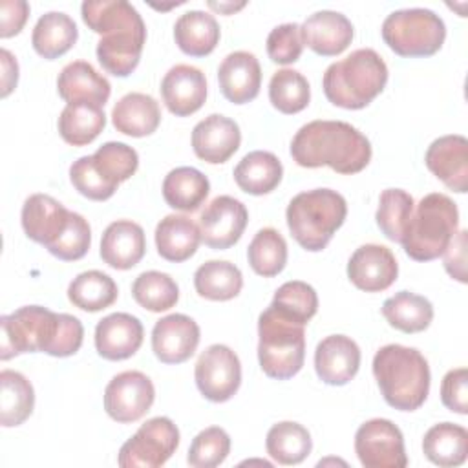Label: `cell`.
<instances>
[{"mask_svg":"<svg viewBox=\"0 0 468 468\" xmlns=\"http://www.w3.org/2000/svg\"><path fill=\"white\" fill-rule=\"evenodd\" d=\"M347 203L342 194L331 188H314L296 194L285 210L287 227L296 243L318 252L327 247L333 234L344 225Z\"/></svg>","mask_w":468,"mask_h":468,"instance_id":"6","label":"cell"},{"mask_svg":"<svg viewBox=\"0 0 468 468\" xmlns=\"http://www.w3.org/2000/svg\"><path fill=\"white\" fill-rule=\"evenodd\" d=\"M258 360L261 371L276 380L294 377L305 358V325L271 305L258 318Z\"/></svg>","mask_w":468,"mask_h":468,"instance_id":"8","label":"cell"},{"mask_svg":"<svg viewBox=\"0 0 468 468\" xmlns=\"http://www.w3.org/2000/svg\"><path fill=\"white\" fill-rule=\"evenodd\" d=\"M415 203L413 197L402 190V188H386L382 190L378 197V208L375 214L377 225L382 230V234L395 241L400 243L404 229L413 214Z\"/></svg>","mask_w":468,"mask_h":468,"instance_id":"43","label":"cell"},{"mask_svg":"<svg viewBox=\"0 0 468 468\" xmlns=\"http://www.w3.org/2000/svg\"><path fill=\"white\" fill-rule=\"evenodd\" d=\"M113 128L130 137H146L161 122V110L152 95L132 91L121 97L112 110Z\"/></svg>","mask_w":468,"mask_h":468,"instance_id":"27","label":"cell"},{"mask_svg":"<svg viewBox=\"0 0 468 468\" xmlns=\"http://www.w3.org/2000/svg\"><path fill=\"white\" fill-rule=\"evenodd\" d=\"M457 229V205L446 194L431 192L413 208L400 243L411 260L431 261L444 254Z\"/></svg>","mask_w":468,"mask_h":468,"instance_id":"7","label":"cell"},{"mask_svg":"<svg viewBox=\"0 0 468 468\" xmlns=\"http://www.w3.org/2000/svg\"><path fill=\"white\" fill-rule=\"evenodd\" d=\"M194 287L201 298L227 302L239 294L243 276L241 271L227 260H208L196 269Z\"/></svg>","mask_w":468,"mask_h":468,"instance_id":"35","label":"cell"},{"mask_svg":"<svg viewBox=\"0 0 468 468\" xmlns=\"http://www.w3.org/2000/svg\"><path fill=\"white\" fill-rule=\"evenodd\" d=\"M399 274V263L393 252L377 243L360 245L347 261V276L351 283L366 292L386 291Z\"/></svg>","mask_w":468,"mask_h":468,"instance_id":"16","label":"cell"},{"mask_svg":"<svg viewBox=\"0 0 468 468\" xmlns=\"http://www.w3.org/2000/svg\"><path fill=\"white\" fill-rule=\"evenodd\" d=\"M91 245V229L90 223L77 212H69L68 225L64 232L48 247V250L62 260V261H75L86 256Z\"/></svg>","mask_w":468,"mask_h":468,"instance_id":"47","label":"cell"},{"mask_svg":"<svg viewBox=\"0 0 468 468\" xmlns=\"http://www.w3.org/2000/svg\"><path fill=\"white\" fill-rule=\"evenodd\" d=\"M146 252L144 230L132 219L112 221L101 238V258L117 271L135 267Z\"/></svg>","mask_w":468,"mask_h":468,"instance_id":"25","label":"cell"},{"mask_svg":"<svg viewBox=\"0 0 468 468\" xmlns=\"http://www.w3.org/2000/svg\"><path fill=\"white\" fill-rule=\"evenodd\" d=\"M265 448L276 463L291 466L307 459L313 448V441L307 428L292 420H283L271 426L267 431Z\"/></svg>","mask_w":468,"mask_h":468,"instance_id":"39","label":"cell"},{"mask_svg":"<svg viewBox=\"0 0 468 468\" xmlns=\"http://www.w3.org/2000/svg\"><path fill=\"white\" fill-rule=\"evenodd\" d=\"M106 126L102 106L91 102H69L58 117V133L71 146L90 144Z\"/></svg>","mask_w":468,"mask_h":468,"instance_id":"34","label":"cell"},{"mask_svg":"<svg viewBox=\"0 0 468 468\" xmlns=\"http://www.w3.org/2000/svg\"><path fill=\"white\" fill-rule=\"evenodd\" d=\"M247 260L252 271L263 278L280 274L287 263V243L283 236L272 229H260L247 249Z\"/></svg>","mask_w":468,"mask_h":468,"instance_id":"40","label":"cell"},{"mask_svg":"<svg viewBox=\"0 0 468 468\" xmlns=\"http://www.w3.org/2000/svg\"><path fill=\"white\" fill-rule=\"evenodd\" d=\"M35 408V389L18 371H0V422L4 428L20 426Z\"/></svg>","mask_w":468,"mask_h":468,"instance_id":"36","label":"cell"},{"mask_svg":"<svg viewBox=\"0 0 468 468\" xmlns=\"http://www.w3.org/2000/svg\"><path fill=\"white\" fill-rule=\"evenodd\" d=\"M355 452L366 468H404L408 464L404 437L388 419H371L355 433Z\"/></svg>","mask_w":468,"mask_h":468,"instance_id":"12","label":"cell"},{"mask_svg":"<svg viewBox=\"0 0 468 468\" xmlns=\"http://www.w3.org/2000/svg\"><path fill=\"white\" fill-rule=\"evenodd\" d=\"M302 42L316 55L336 57L347 49L353 40V24L351 20L338 13L322 9L309 15L300 26Z\"/></svg>","mask_w":468,"mask_h":468,"instance_id":"20","label":"cell"},{"mask_svg":"<svg viewBox=\"0 0 468 468\" xmlns=\"http://www.w3.org/2000/svg\"><path fill=\"white\" fill-rule=\"evenodd\" d=\"M210 192V183L194 166H177L163 181V197L168 207L183 212L197 210Z\"/></svg>","mask_w":468,"mask_h":468,"instance_id":"32","label":"cell"},{"mask_svg":"<svg viewBox=\"0 0 468 468\" xmlns=\"http://www.w3.org/2000/svg\"><path fill=\"white\" fill-rule=\"evenodd\" d=\"M247 221L249 212L239 199L218 196L199 216L201 241L214 250H225L239 241Z\"/></svg>","mask_w":468,"mask_h":468,"instance_id":"14","label":"cell"},{"mask_svg":"<svg viewBox=\"0 0 468 468\" xmlns=\"http://www.w3.org/2000/svg\"><path fill=\"white\" fill-rule=\"evenodd\" d=\"M466 230L457 232L442 254L446 272L461 283L466 282Z\"/></svg>","mask_w":468,"mask_h":468,"instance_id":"52","label":"cell"},{"mask_svg":"<svg viewBox=\"0 0 468 468\" xmlns=\"http://www.w3.org/2000/svg\"><path fill=\"white\" fill-rule=\"evenodd\" d=\"M380 33L388 48L400 57H430L442 48L446 26L431 9L410 7L389 13Z\"/></svg>","mask_w":468,"mask_h":468,"instance_id":"9","label":"cell"},{"mask_svg":"<svg viewBox=\"0 0 468 468\" xmlns=\"http://www.w3.org/2000/svg\"><path fill=\"white\" fill-rule=\"evenodd\" d=\"M283 176V166L272 152L254 150L241 157L234 168L236 185L252 196L272 192Z\"/></svg>","mask_w":468,"mask_h":468,"instance_id":"31","label":"cell"},{"mask_svg":"<svg viewBox=\"0 0 468 468\" xmlns=\"http://www.w3.org/2000/svg\"><path fill=\"white\" fill-rule=\"evenodd\" d=\"M2 58V97H7L18 82V62L16 58L4 48L0 51Z\"/></svg>","mask_w":468,"mask_h":468,"instance_id":"53","label":"cell"},{"mask_svg":"<svg viewBox=\"0 0 468 468\" xmlns=\"http://www.w3.org/2000/svg\"><path fill=\"white\" fill-rule=\"evenodd\" d=\"M360 367V347L346 335H329L314 349V369L322 382L344 386Z\"/></svg>","mask_w":468,"mask_h":468,"instance_id":"21","label":"cell"},{"mask_svg":"<svg viewBox=\"0 0 468 468\" xmlns=\"http://www.w3.org/2000/svg\"><path fill=\"white\" fill-rule=\"evenodd\" d=\"M382 314L391 327L402 333H420L433 320V305L420 294L399 291L384 302Z\"/></svg>","mask_w":468,"mask_h":468,"instance_id":"37","label":"cell"},{"mask_svg":"<svg viewBox=\"0 0 468 468\" xmlns=\"http://www.w3.org/2000/svg\"><path fill=\"white\" fill-rule=\"evenodd\" d=\"M422 452L437 466H459L468 455V431L453 422H439L424 433Z\"/></svg>","mask_w":468,"mask_h":468,"instance_id":"33","label":"cell"},{"mask_svg":"<svg viewBox=\"0 0 468 468\" xmlns=\"http://www.w3.org/2000/svg\"><path fill=\"white\" fill-rule=\"evenodd\" d=\"M197 344L199 325L181 313L163 316L152 329V351L163 364L186 362L196 353Z\"/></svg>","mask_w":468,"mask_h":468,"instance_id":"15","label":"cell"},{"mask_svg":"<svg viewBox=\"0 0 468 468\" xmlns=\"http://www.w3.org/2000/svg\"><path fill=\"white\" fill-rule=\"evenodd\" d=\"M219 24L214 15L192 9L183 13L174 26L177 48L190 57H205L212 53L219 42Z\"/></svg>","mask_w":468,"mask_h":468,"instance_id":"29","label":"cell"},{"mask_svg":"<svg viewBox=\"0 0 468 468\" xmlns=\"http://www.w3.org/2000/svg\"><path fill=\"white\" fill-rule=\"evenodd\" d=\"M0 358L42 351L51 356L75 355L84 338V327L73 314L53 313L42 305H24L0 318Z\"/></svg>","mask_w":468,"mask_h":468,"instance_id":"1","label":"cell"},{"mask_svg":"<svg viewBox=\"0 0 468 468\" xmlns=\"http://www.w3.org/2000/svg\"><path fill=\"white\" fill-rule=\"evenodd\" d=\"M373 375L384 400L399 411H415L428 399L430 366L415 347H380L373 356Z\"/></svg>","mask_w":468,"mask_h":468,"instance_id":"4","label":"cell"},{"mask_svg":"<svg viewBox=\"0 0 468 468\" xmlns=\"http://www.w3.org/2000/svg\"><path fill=\"white\" fill-rule=\"evenodd\" d=\"M196 386L210 402H227L241 384V364L238 355L225 344L208 346L197 358Z\"/></svg>","mask_w":468,"mask_h":468,"instance_id":"11","label":"cell"},{"mask_svg":"<svg viewBox=\"0 0 468 468\" xmlns=\"http://www.w3.org/2000/svg\"><path fill=\"white\" fill-rule=\"evenodd\" d=\"M143 336L144 329L137 316L112 313L95 327V349L106 360H126L139 351Z\"/></svg>","mask_w":468,"mask_h":468,"instance_id":"22","label":"cell"},{"mask_svg":"<svg viewBox=\"0 0 468 468\" xmlns=\"http://www.w3.org/2000/svg\"><path fill=\"white\" fill-rule=\"evenodd\" d=\"M179 446V430L168 417L148 419L119 450L122 468L163 466Z\"/></svg>","mask_w":468,"mask_h":468,"instance_id":"10","label":"cell"},{"mask_svg":"<svg viewBox=\"0 0 468 468\" xmlns=\"http://www.w3.org/2000/svg\"><path fill=\"white\" fill-rule=\"evenodd\" d=\"M208 7L214 9V11H219L221 15H232L234 11L245 7V2H208Z\"/></svg>","mask_w":468,"mask_h":468,"instance_id":"54","label":"cell"},{"mask_svg":"<svg viewBox=\"0 0 468 468\" xmlns=\"http://www.w3.org/2000/svg\"><path fill=\"white\" fill-rule=\"evenodd\" d=\"M303 49L300 26L294 22L280 24L271 29L267 37V55L276 64H292L300 58Z\"/></svg>","mask_w":468,"mask_h":468,"instance_id":"49","label":"cell"},{"mask_svg":"<svg viewBox=\"0 0 468 468\" xmlns=\"http://www.w3.org/2000/svg\"><path fill=\"white\" fill-rule=\"evenodd\" d=\"M271 307L282 313L287 318H292L300 324H307L318 311L316 291L300 280L285 282L274 292Z\"/></svg>","mask_w":468,"mask_h":468,"instance_id":"44","label":"cell"},{"mask_svg":"<svg viewBox=\"0 0 468 468\" xmlns=\"http://www.w3.org/2000/svg\"><path fill=\"white\" fill-rule=\"evenodd\" d=\"M269 101L278 112L287 115L305 110L311 101L307 79L291 68L278 69L269 82Z\"/></svg>","mask_w":468,"mask_h":468,"instance_id":"42","label":"cell"},{"mask_svg":"<svg viewBox=\"0 0 468 468\" xmlns=\"http://www.w3.org/2000/svg\"><path fill=\"white\" fill-rule=\"evenodd\" d=\"M117 283L102 271H84L77 274L68 287V300L88 313L110 307L117 300Z\"/></svg>","mask_w":468,"mask_h":468,"instance_id":"38","label":"cell"},{"mask_svg":"<svg viewBox=\"0 0 468 468\" xmlns=\"http://www.w3.org/2000/svg\"><path fill=\"white\" fill-rule=\"evenodd\" d=\"M199 241V227L188 216L168 214L155 227V247L166 261L181 263L188 260L196 254Z\"/></svg>","mask_w":468,"mask_h":468,"instance_id":"28","label":"cell"},{"mask_svg":"<svg viewBox=\"0 0 468 468\" xmlns=\"http://www.w3.org/2000/svg\"><path fill=\"white\" fill-rule=\"evenodd\" d=\"M80 15L84 24L101 35V66L115 77H128L137 68L146 42V26L139 11L126 0H86Z\"/></svg>","mask_w":468,"mask_h":468,"instance_id":"2","label":"cell"},{"mask_svg":"<svg viewBox=\"0 0 468 468\" xmlns=\"http://www.w3.org/2000/svg\"><path fill=\"white\" fill-rule=\"evenodd\" d=\"M291 155L303 168L329 166L338 174H356L371 161V143L346 121L320 119L294 133Z\"/></svg>","mask_w":468,"mask_h":468,"instance_id":"3","label":"cell"},{"mask_svg":"<svg viewBox=\"0 0 468 468\" xmlns=\"http://www.w3.org/2000/svg\"><path fill=\"white\" fill-rule=\"evenodd\" d=\"M155 399L152 380L141 371H122L115 375L104 389L106 413L121 422H135L146 415Z\"/></svg>","mask_w":468,"mask_h":468,"instance_id":"13","label":"cell"},{"mask_svg":"<svg viewBox=\"0 0 468 468\" xmlns=\"http://www.w3.org/2000/svg\"><path fill=\"white\" fill-rule=\"evenodd\" d=\"M386 82L388 66L384 58L371 48H360L327 66L322 88L331 104L360 110L382 93Z\"/></svg>","mask_w":468,"mask_h":468,"instance_id":"5","label":"cell"},{"mask_svg":"<svg viewBox=\"0 0 468 468\" xmlns=\"http://www.w3.org/2000/svg\"><path fill=\"white\" fill-rule=\"evenodd\" d=\"M58 95L69 102H91L104 106L110 99L112 86L90 62L73 60L62 68L57 79Z\"/></svg>","mask_w":468,"mask_h":468,"instance_id":"26","label":"cell"},{"mask_svg":"<svg viewBox=\"0 0 468 468\" xmlns=\"http://www.w3.org/2000/svg\"><path fill=\"white\" fill-rule=\"evenodd\" d=\"M239 144L241 132L238 122L221 113H210L192 130L194 154L210 165H221L229 161Z\"/></svg>","mask_w":468,"mask_h":468,"instance_id":"19","label":"cell"},{"mask_svg":"<svg viewBox=\"0 0 468 468\" xmlns=\"http://www.w3.org/2000/svg\"><path fill=\"white\" fill-rule=\"evenodd\" d=\"M230 453V437L219 426H208L201 430L188 448L186 463L194 468L219 466Z\"/></svg>","mask_w":468,"mask_h":468,"instance_id":"46","label":"cell"},{"mask_svg":"<svg viewBox=\"0 0 468 468\" xmlns=\"http://www.w3.org/2000/svg\"><path fill=\"white\" fill-rule=\"evenodd\" d=\"M69 212L71 210L48 194H31L22 205V229L29 239L48 249L64 232Z\"/></svg>","mask_w":468,"mask_h":468,"instance_id":"23","label":"cell"},{"mask_svg":"<svg viewBox=\"0 0 468 468\" xmlns=\"http://www.w3.org/2000/svg\"><path fill=\"white\" fill-rule=\"evenodd\" d=\"M77 37L79 29L69 15L62 11H48L37 20L31 33V44L40 57L55 60L73 48Z\"/></svg>","mask_w":468,"mask_h":468,"instance_id":"30","label":"cell"},{"mask_svg":"<svg viewBox=\"0 0 468 468\" xmlns=\"http://www.w3.org/2000/svg\"><path fill=\"white\" fill-rule=\"evenodd\" d=\"M442 404L459 415L468 413V371L466 367L450 369L441 384Z\"/></svg>","mask_w":468,"mask_h":468,"instance_id":"50","label":"cell"},{"mask_svg":"<svg viewBox=\"0 0 468 468\" xmlns=\"http://www.w3.org/2000/svg\"><path fill=\"white\" fill-rule=\"evenodd\" d=\"M159 90L170 113L188 117L205 104L207 79L205 73L196 66L176 64L165 73Z\"/></svg>","mask_w":468,"mask_h":468,"instance_id":"17","label":"cell"},{"mask_svg":"<svg viewBox=\"0 0 468 468\" xmlns=\"http://www.w3.org/2000/svg\"><path fill=\"white\" fill-rule=\"evenodd\" d=\"M428 170L450 190L464 194L468 188V141L464 135L450 133L435 139L424 155Z\"/></svg>","mask_w":468,"mask_h":468,"instance_id":"18","label":"cell"},{"mask_svg":"<svg viewBox=\"0 0 468 468\" xmlns=\"http://www.w3.org/2000/svg\"><path fill=\"white\" fill-rule=\"evenodd\" d=\"M91 157L97 170L117 186L122 181L130 179L139 166L137 152L132 146L117 141L104 143L97 148V152Z\"/></svg>","mask_w":468,"mask_h":468,"instance_id":"45","label":"cell"},{"mask_svg":"<svg viewBox=\"0 0 468 468\" xmlns=\"http://www.w3.org/2000/svg\"><path fill=\"white\" fill-rule=\"evenodd\" d=\"M69 181L79 194L93 201H106L110 199L117 185L110 183L95 166L91 155H82L69 166Z\"/></svg>","mask_w":468,"mask_h":468,"instance_id":"48","label":"cell"},{"mask_svg":"<svg viewBox=\"0 0 468 468\" xmlns=\"http://www.w3.org/2000/svg\"><path fill=\"white\" fill-rule=\"evenodd\" d=\"M218 82L227 101L234 104L254 101L261 88V68L256 55L249 51L229 53L218 68Z\"/></svg>","mask_w":468,"mask_h":468,"instance_id":"24","label":"cell"},{"mask_svg":"<svg viewBox=\"0 0 468 468\" xmlns=\"http://www.w3.org/2000/svg\"><path fill=\"white\" fill-rule=\"evenodd\" d=\"M29 16V4L26 0H2L0 4V37L9 38L22 31Z\"/></svg>","mask_w":468,"mask_h":468,"instance_id":"51","label":"cell"},{"mask_svg":"<svg viewBox=\"0 0 468 468\" xmlns=\"http://www.w3.org/2000/svg\"><path fill=\"white\" fill-rule=\"evenodd\" d=\"M132 296L143 309L163 313L177 303L179 287L166 272L144 271L133 280Z\"/></svg>","mask_w":468,"mask_h":468,"instance_id":"41","label":"cell"}]
</instances>
